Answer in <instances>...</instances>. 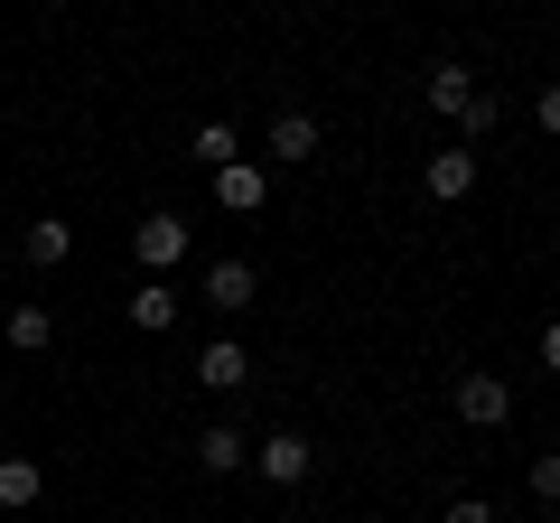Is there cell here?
Masks as SVG:
<instances>
[{"label":"cell","mask_w":560,"mask_h":523,"mask_svg":"<svg viewBox=\"0 0 560 523\" xmlns=\"http://www.w3.org/2000/svg\"><path fill=\"white\" fill-rule=\"evenodd\" d=\"M495 121H504V103H495V94H486V84H477V94H467V113H458V131H467V141H486Z\"/></svg>","instance_id":"16"},{"label":"cell","mask_w":560,"mask_h":523,"mask_svg":"<svg viewBox=\"0 0 560 523\" xmlns=\"http://www.w3.org/2000/svg\"><path fill=\"white\" fill-rule=\"evenodd\" d=\"M448 403H458L467 430H504V421H514V383H504V374H458Z\"/></svg>","instance_id":"2"},{"label":"cell","mask_w":560,"mask_h":523,"mask_svg":"<svg viewBox=\"0 0 560 523\" xmlns=\"http://www.w3.org/2000/svg\"><path fill=\"white\" fill-rule=\"evenodd\" d=\"M38 496H47V467L38 458H0V504H10V514H28Z\"/></svg>","instance_id":"10"},{"label":"cell","mask_w":560,"mask_h":523,"mask_svg":"<svg viewBox=\"0 0 560 523\" xmlns=\"http://www.w3.org/2000/svg\"><path fill=\"white\" fill-rule=\"evenodd\" d=\"M187 243H197V234H187L178 216H140V224H131V253H140V271H150V281H168V271H178Z\"/></svg>","instance_id":"1"},{"label":"cell","mask_w":560,"mask_h":523,"mask_svg":"<svg viewBox=\"0 0 560 523\" xmlns=\"http://www.w3.org/2000/svg\"><path fill=\"white\" fill-rule=\"evenodd\" d=\"M20 253L38 262V271H57V262L75 253V224H66V216H38V224H28V234H20Z\"/></svg>","instance_id":"9"},{"label":"cell","mask_w":560,"mask_h":523,"mask_svg":"<svg viewBox=\"0 0 560 523\" xmlns=\"http://www.w3.org/2000/svg\"><path fill=\"white\" fill-rule=\"evenodd\" d=\"M197 160H206V168L243 160V141H234V121H197Z\"/></svg>","instance_id":"15"},{"label":"cell","mask_w":560,"mask_h":523,"mask_svg":"<svg viewBox=\"0 0 560 523\" xmlns=\"http://www.w3.org/2000/svg\"><path fill=\"white\" fill-rule=\"evenodd\" d=\"M253 467H261L271 486H300L308 467H318V440H300V430H271V440L253 449Z\"/></svg>","instance_id":"3"},{"label":"cell","mask_w":560,"mask_h":523,"mask_svg":"<svg viewBox=\"0 0 560 523\" xmlns=\"http://www.w3.org/2000/svg\"><path fill=\"white\" fill-rule=\"evenodd\" d=\"M420 187H430V197H440V206H458L467 197V187H477V150H430V168H420Z\"/></svg>","instance_id":"6"},{"label":"cell","mask_w":560,"mask_h":523,"mask_svg":"<svg viewBox=\"0 0 560 523\" xmlns=\"http://www.w3.org/2000/svg\"><path fill=\"white\" fill-rule=\"evenodd\" d=\"M243 458H253V449H243V430H234V421H215V430L197 440V467H206V477H234Z\"/></svg>","instance_id":"11"},{"label":"cell","mask_w":560,"mask_h":523,"mask_svg":"<svg viewBox=\"0 0 560 523\" xmlns=\"http://www.w3.org/2000/svg\"><path fill=\"white\" fill-rule=\"evenodd\" d=\"M533 504H560V449H541V458H533Z\"/></svg>","instance_id":"17"},{"label":"cell","mask_w":560,"mask_h":523,"mask_svg":"<svg viewBox=\"0 0 560 523\" xmlns=\"http://www.w3.org/2000/svg\"><path fill=\"white\" fill-rule=\"evenodd\" d=\"M440 523H495V504H477V496H467V504H448Z\"/></svg>","instance_id":"19"},{"label":"cell","mask_w":560,"mask_h":523,"mask_svg":"<svg viewBox=\"0 0 560 523\" xmlns=\"http://www.w3.org/2000/svg\"><path fill=\"white\" fill-rule=\"evenodd\" d=\"M253 300H261L253 262H206V309H224V318H243Z\"/></svg>","instance_id":"5"},{"label":"cell","mask_w":560,"mask_h":523,"mask_svg":"<svg viewBox=\"0 0 560 523\" xmlns=\"http://www.w3.org/2000/svg\"><path fill=\"white\" fill-rule=\"evenodd\" d=\"M541 364H551V374H560V318L541 327Z\"/></svg>","instance_id":"20"},{"label":"cell","mask_w":560,"mask_h":523,"mask_svg":"<svg viewBox=\"0 0 560 523\" xmlns=\"http://www.w3.org/2000/svg\"><path fill=\"white\" fill-rule=\"evenodd\" d=\"M271 160H318V121H308V113H280L271 121Z\"/></svg>","instance_id":"12"},{"label":"cell","mask_w":560,"mask_h":523,"mask_svg":"<svg viewBox=\"0 0 560 523\" xmlns=\"http://www.w3.org/2000/svg\"><path fill=\"white\" fill-rule=\"evenodd\" d=\"M0 327H10V356H47V346H57V318H47L38 300H20V309H0Z\"/></svg>","instance_id":"7"},{"label":"cell","mask_w":560,"mask_h":523,"mask_svg":"<svg viewBox=\"0 0 560 523\" xmlns=\"http://www.w3.org/2000/svg\"><path fill=\"white\" fill-rule=\"evenodd\" d=\"M197 383H206V393H243V383H253V364H243V346H234V337H215V346L197 356Z\"/></svg>","instance_id":"8"},{"label":"cell","mask_w":560,"mask_h":523,"mask_svg":"<svg viewBox=\"0 0 560 523\" xmlns=\"http://www.w3.org/2000/svg\"><path fill=\"white\" fill-rule=\"evenodd\" d=\"M467 94H477V75H467V66H430V113L458 121V113H467Z\"/></svg>","instance_id":"13"},{"label":"cell","mask_w":560,"mask_h":523,"mask_svg":"<svg viewBox=\"0 0 560 523\" xmlns=\"http://www.w3.org/2000/svg\"><path fill=\"white\" fill-rule=\"evenodd\" d=\"M290 523H308V514H290Z\"/></svg>","instance_id":"21"},{"label":"cell","mask_w":560,"mask_h":523,"mask_svg":"<svg viewBox=\"0 0 560 523\" xmlns=\"http://www.w3.org/2000/svg\"><path fill=\"white\" fill-rule=\"evenodd\" d=\"M168 318H178V290H168V281H140V290H131V327H150V337H160Z\"/></svg>","instance_id":"14"},{"label":"cell","mask_w":560,"mask_h":523,"mask_svg":"<svg viewBox=\"0 0 560 523\" xmlns=\"http://www.w3.org/2000/svg\"><path fill=\"white\" fill-rule=\"evenodd\" d=\"M215 206H224V216H261V206H271V168L224 160V168H215Z\"/></svg>","instance_id":"4"},{"label":"cell","mask_w":560,"mask_h":523,"mask_svg":"<svg viewBox=\"0 0 560 523\" xmlns=\"http://www.w3.org/2000/svg\"><path fill=\"white\" fill-rule=\"evenodd\" d=\"M533 113H541V131L560 141V84H541V103H533Z\"/></svg>","instance_id":"18"}]
</instances>
